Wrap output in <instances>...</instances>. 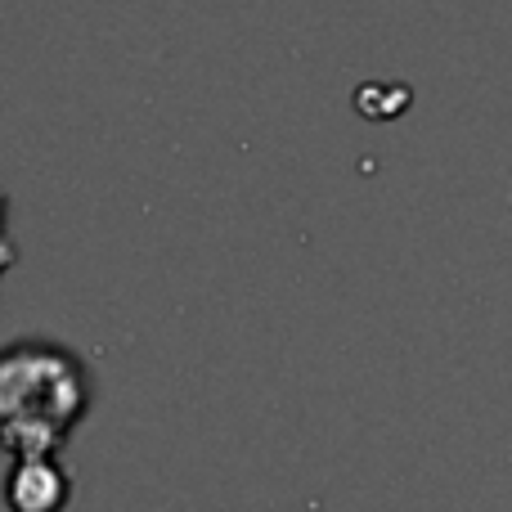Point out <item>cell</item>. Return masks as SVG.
I'll return each mask as SVG.
<instances>
[{
  "instance_id": "1",
  "label": "cell",
  "mask_w": 512,
  "mask_h": 512,
  "mask_svg": "<svg viewBox=\"0 0 512 512\" xmlns=\"http://www.w3.org/2000/svg\"><path fill=\"white\" fill-rule=\"evenodd\" d=\"M90 405V378L63 346L18 342L0 351V445L18 459H50Z\"/></svg>"
},
{
  "instance_id": "2",
  "label": "cell",
  "mask_w": 512,
  "mask_h": 512,
  "mask_svg": "<svg viewBox=\"0 0 512 512\" xmlns=\"http://www.w3.org/2000/svg\"><path fill=\"white\" fill-rule=\"evenodd\" d=\"M68 499V477L50 459H18L9 477V508L14 512H59Z\"/></svg>"
}]
</instances>
